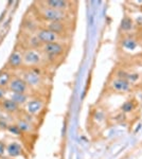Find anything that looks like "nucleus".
I'll list each match as a JSON object with an SVG mask.
<instances>
[{
	"label": "nucleus",
	"instance_id": "f257e3e1",
	"mask_svg": "<svg viewBox=\"0 0 142 159\" xmlns=\"http://www.w3.org/2000/svg\"><path fill=\"white\" fill-rule=\"evenodd\" d=\"M43 16L45 19L50 20L52 22L56 21H62V20L66 19V13L63 11H58V10H53V9H45L43 12Z\"/></svg>",
	"mask_w": 142,
	"mask_h": 159
},
{
	"label": "nucleus",
	"instance_id": "f03ea898",
	"mask_svg": "<svg viewBox=\"0 0 142 159\" xmlns=\"http://www.w3.org/2000/svg\"><path fill=\"white\" fill-rule=\"evenodd\" d=\"M37 38L40 41V43L44 44H51L55 43L57 41V34L50 31L49 29H43L37 33Z\"/></svg>",
	"mask_w": 142,
	"mask_h": 159
},
{
	"label": "nucleus",
	"instance_id": "7ed1b4c3",
	"mask_svg": "<svg viewBox=\"0 0 142 159\" xmlns=\"http://www.w3.org/2000/svg\"><path fill=\"white\" fill-rule=\"evenodd\" d=\"M10 89L13 93H24L27 90V84L21 79H14L10 82Z\"/></svg>",
	"mask_w": 142,
	"mask_h": 159
},
{
	"label": "nucleus",
	"instance_id": "20e7f679",
	"mask_svg": "<svg viewBox=\"0 0 142 159\" xmlns=\"http://www.w3.org/2000/svg\"><path fill=\"white\" fill-rule=\"evenodd\" d=\"M64 50V47H63L60 44L58 43H51V44H46L44 46V51L45 53H47L48 55L50 56H55V55H58L60 54Z\"/></svg>",
	"mask_w": 142,
	"mask_h": 159
},
{
	"label": "nucleus",
	"instance_id": "39448f33",
	"mask_svg": "<svg viewBox=\"0 0 142 159\" xmlns=\"http://www.w3.org/2000/svg\"><path fill=\"white\" fill-rule=\"evenodd\" d=\"M24 82L27 85H30V86H36L40 83V77L39 74H37L36 72H32V71H29V72L24 73Z\"/></svg>",
	"mask_w": 142,
	"mask_h": 159
},
{
	"label": "nucleus",
	"instance_id": "423d86ee",
	"mask_svg": "<svg viewBox=\"0 0 142 159\" xmlns=\"http://www.w3.org/2000/svg\"><path fill=\"white\" fill-rule=\"evenodd\" d=\"M24 58V60H26V63H28V64H37V63H39L41 60L39 53L34 51V50H29V51H27Z\"/></svg>",
	"mask_w": 142,
	"mask_h": 159
},
{
	"label": "nucleus",
	"instance_id": "0eeeda50",
	"mask_svg": "<svg viewBox=\"0 0 142 159\" xmlns=\"http://www.w3.org/2000/svg\"><path fill=\"white\" fill-rule=\"evenodd\" d=\"M41 108H43V103L39 100H33V101L28 102V104H27V110L32 115L39 112Z\"/></svg>",
	"mask_w": 142,
	"mask_h": 159
},
{
	"label": "nucleus",
	"instance_id": "6e6552de",
	"mask_svg": "<svg viewBox=\"0 0 142 159\" xmlns=\"http://www.w3.org/2000/svg\"><path fill=\"white\" fill-rule=\"evenodd\" d=\"M47 5L49 9L58 10V11H62L68 7V2L65 0H50V1H47Z\"/></svg>",
	"mask_w": 142,
	"mask_h": 159
},
{
	"label": "nucleus",
	"instance_id": "1a4fd4ad",
	"mask_svg": "<svg viewBox=\"0 0 142 159\" xmlns=\"http://www.w3.org/2000/svg\"><path fill=\"white\" fill-rule=\"evenodd\" d=\"M112 87L118 91H126L129 89V82L122 79L115 80L112 82Z\"/></svg>",
	"mask_w": 142,
	"mask_h": 159
},
{
	"label": "nucleus",
	"instance_id": "9d476101",
	"mask_svg": "<svg viewBox=\"0 0 142 159\" xmlns=\"http://www.w3.org/2000/svg\"><path fill=\"white\" fill-rule=\"evenodd\" d=\"M22 55L19 53V52L15 51L13 54H12L11 56H10L9 58V65L11 67H14V68H16V67H19L20 65H21L22 63Z\"/></svg>",
	"mask_w": 142,
	"mask_h": 159
},
{
	"label": "nucleus",
	"instance_id": "9b49d317",
	"mask_svg": "<svg viewBox=\"0 0 142 159\" xmlns=\"http://www.w3.org/2000/svg\"><path fill=\"white\" fill-rule=\"evenodd\" d=\"M2 108L9 112H15L18 110V104L15 103L13 100L7 99L2 102Z\"/></svg>",
	"mask_w": 142,
	"mask_h": 159
},
{
	"label": "nucleus",
	"instance_id": "f8f14e48",
	"mask_svg": "<svg viewBox=\"0 0 142 159\" xmlns=\"http://www.w3.org/2000/svg\"><path fill=\"white\" fill-rule=\"evenodd\" d=\"M7 151H8V153H9L10 156H12V157L19 156L20 153H21V146L18 143H16V142H13V143L9 144Z\"/></svg>",
	"mask_w": 142,
	"mask_h": 159
},
{
	"label": "nucleus",
	"instance_id": "ddd939ff",
	"mask_svg": "<svg viewBox=\"0 0 142 159\" xmlns=\"http://www.w3.org/2000/svg\"><path fill=\"white\" fill-rule=\"evenodd\" d=\"M11 100H13V101L17 104H24L27 102L28 97H27L24 93H13L11 97Z\"/></svg>",
	"mask_w": 142,
	"mask_h": 159
},
{
	"label": "nucleus",
	"instance_id": "4468645a",
	"mask_svg": "<svg viewBox=\"0 0 142 159\" xmlns=\"http://www.w3.org/2000/svg\"><path fill=\"white\" fill-rule=\"evenodd\" d=\"M49 30L52 31V32H54L55 34H57V33L63 32V30H64V26H63V24L60 21L51 22V24H49Z\"/></svg>",
	"mask_w": 142,
	"mask_h": 159
},
{
	"label": "nucleus",
	"instance_id": "2eb2a0df",
	"mask_svg": "<svg viewBox=\"0 0 142 159\" xmlns=\"http://www.w3.org/2000/svg\"><path fill=\"white\" fill-rule=\"evenodd\" d=\"M17 126H18V128L22 131H30L31 129H32L31 123L27 122L26 120H19L17 123Z\"/></svg>",
	"mask_w": 142,
	"mask_h": 159
},
{
	"label": "nucleus",
	"instance_id": "dca6fc26",
	"mask_svg": "<svg viewBox=\"0 0 142 159\" xmlns=\"http://www.w3.org/2000/svg\"><path fill=\"white\" fill-rule=\"evenodd\" d=\"M10 83V74L8 72L0 73V87L3 88Z\"/></svg>",
	"mask_w": 142,
	"mask_h": 159
},
{
	"label": "nucleus",
	"instance_id": "f3484780",
	"mask_svg": "<svg viewBox=\"0 0 142 159\" xmlns=\"http://www.w3.org/2000/svg\"><path fill=\"white\" fill-rule=\"evenodd\" d=\"M122 46L128 50H134L137 47V43L131 38H125L124 41H122Z\"/></svg>",
	"mask_w": 142,
	"mask_h": 159
},
{
	"label": "nucleus",
	"instance_id": "a211bd4d",
	"mask_svg": "<svg viewBox=\"0 0 142 159\" xmlns=\"http://www.w3.org/2000/svg\"><path fill=\"white\" fill-rule=\"evenodd\" d=\"M131 27H133V22H131V20L129 19V18L125 17L124 19L122 20V24H121V28L123 29V30H131Z\"/></svg>",
	"mask_w": 142,
	"mask_h": 159
},
{
	"label": "nucleus",
	"instance_id": "6ab92c4d",
	"mask_svg": "<svg viewBox=\"0 0 142 159\" xmlns=\"http://www.w3.org/2000/svg\"><path fill=\"white\" fill-rule=\"evenodd\" d=\"M8 128H9V131H11L12 134H14V135H20V131H21L18 128L17 125H10Z\"/></svg>",
	"mask_w": 142,
	"mask_h": 159
},
{
	"label": "nucleus",
	"instance_id": "aec40b11",
	"mask_svg": "<svg viewBox=\"0 0 142 159\" xmlns=\"http://www.w3.org/2000/svg\"><path fill=\"white\" fill-rule=\"evenodd\" d=\"M30 43L32 44V45L34 46V47H38V46L40 45V41H39V39L37 38V36H36V37H33V38H31Z\"/></svg>",
	"mask_w": 142,
	"mask_h": 159
},
{
	"label": "nucleus",
	"instance_id": "412c9836",
	"mask_svg": "<svg viewBox=\"0 0 142 159\" xmlns=\"http://www.w3.org/2000/svg\"><path fill=\"white\" fill-rule=\"evenodd\" d=\"M131 107H133V105L131 104V102H127V103H125L124 105L122 106V109L124 110V112H129V110H131Z\"/></svg>",
	"mask_w": 142,
	"mask_h": 159
},
{
	"label": "nucleus",
	"instance_id": "4be33fe9",
	"mask_svg": "<svg viewBox=\"0 0 142 159\" xmlns=\"http://www.w3.org/2000/svg\"><path fill=\"white\" fill-rule=\"evenodd\" d=\"M5 153V144L0 142V155H2Z\"/></svg>",
	"mask_w": 142,
	"mask_h": 159
},
{
	"label": "nucleus",
	"instance_id": "5701e85b",
	"mask_svg": "<svg viewBox=\"0 0 142 159\" xmlns=\"http://www.w3.org/2000/svg\"><path fill=\"white\" fill-rule=\"evenodd\" d=\"M5 90L0 87V99H2V98L5 97Z\"/></svg>",
	"mask_w": 142,
	"mask_h": 159
}]
</instances>
